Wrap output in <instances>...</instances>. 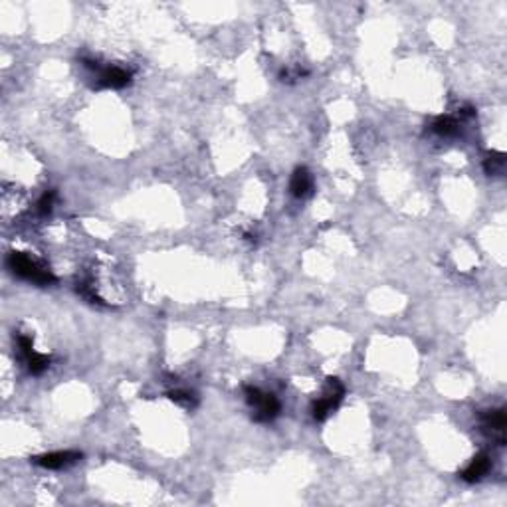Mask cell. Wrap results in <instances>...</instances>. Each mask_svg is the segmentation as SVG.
<instances>
[{"instance_id": "6da1fadb", "label": "cell", "mask_w": 507, "mask_h": 507, "mask_svg": "<svg viewBox=\"0 0 507 507\" xmlns=\"http://www.w3.org/2000/svg\"><path fill=\"white\" fill-rule=\"evenodd\" d=\"M6 268L10 269L14 276H18L24 282H30L34 285H52L56 282V276L42 266L40 262L32 260L28 254L24 252H10L6 256Z\"/></svg>"}, {"instance_id": "7a4b0ae2", "label": "cell", "mask_w": 507, "mask_h": 507, "mask_svg": "<svg viewBox=\"0 0 507 507\" xmlns=\"http://www.w3.org/2000/svg\"><path fill=\"white\" fill-rule=\"evenodd\" d=\"M244 395H246V402L252 408V418L256 422L269 424V422H273L280 416L282 404H280V400H278L276 395L264 393L258 386H244Z\"/></svg>"}, {"instance_id": "3957f363", "label": "cell", "mask_w": 507, "mask_h": 507, "mask_svg": "<svg viewBox=\"0 0 507 507\" xmlns=\"http://www.w3.org/2000/svg\"><path fill=\"white\" fill-rule=\"evenodd\" d=\"M343 396H345V386L339 379H327V384L323 389V395L321 398H317L315 402L311 404V416L317 422H323L329 414L337 411V406L343 402Z\"/></svg>"}, {"instance_id": "277c9868", "label": "cell", "mask_w": 507, "mask_h": 507, "mask_svg": "<svg viewBox=\"0 0 507 507\" xmlns=\"http://www.w3.org/2000/svg\"><path fill=\"white\" fill-rule=\"evenodd\" d=\"M83 63L97 72V87H105V90H121L131 83L133 74L125 70V68H119V65H110V68H101L99 62L94 60H83Z\"/></svg>"}, {"instance_id": "5b68a950", "label": "cell", "mask_w": 507, "mask_h": 507, "mask_svg": "<svg viewBox=\"0 0 507 507\" xmlns=\"http://www.w3.org/2000/svg\"><path fill=\"white\" fill-rule=\"evenodd\" d=\"M81 458H83V454L76 452V450H58V452H50V454H42V456H34L32 464H36L44 470H63V468L78 464Z\"/></svg>"}, {"instance_id": "8992f818", "label": "cell", "mask_w": 507, "mask_h": 507, "mask_svg": "<svg viewBox=\"0 0 507 507\" xmlns=\"http://www.w3.org/2000/svg\"><path fill=\"white\" fill-rule=\"evenodd\" d=\"M491 468V458L486 454V452H482V454H477L470 464H468V468L459 474V477L464 479V482H468V484H475V482H479L484 475L490 472Z\"/></svg>"}, {"instance_id": "52a82bcc", "label": "cell", "mask_w": 507, "mask_h": 507, "mask_svg": "<svg viewBox=\"0 0 507 507\" xmlns=\"http://www.w3.org/2000/svg\"><path fill=\"white\" fill-rule=\"evenodd\" d=\"M289 190L296 198H305L311 194L313 190V176L311 173L305 169V167H298L293 174H291V180H289Z\"/></svg>"}, {"instance_id": "ba28073f", "label": "cell", "mask_w": 507, "mask_h": 507, "mask_svg": "<svg viewBox=\"0 0 507 507\" xmlns=\"http://www.w3.org/2000/svg\"><path fill=\"white\" fill-rule=\"evenodd\" d=\"M482 424H484L486 430L495 432V434H497V442H499V446H504V442H506V438H504V430H506V424H507L506 411H504V408L484 412V414H482Z\"/></svg>"}, {"instance_id": "9c48e42d", "label": "cell", "mask_w": 507, "mask_h": 507, "mask_svg": "<svg viewBox=\"0 0 507 507\" xmlns=\"http://www.w3.org/2000/svg\"><path fill=\"white\" fill-rule=\"evenodd\" d=\"M432 131L440 137H454L459 133V121L452 115H440L434 119L432 123Z\"/></svg>"}, {"instance_id": "30bf717a", "label": "cell", "mask_w": 507, "mask_h": 507, "mask_svg": "<svg viewBox=\"0 0 507 507\" xmlns=\"http://www.w3.org/2000/svg\"><path fill=\"white\" fill-rule=\"evenodd\" d=\"M24 363H26L28 373L34 375V377H38V375H42L48 366H50V357H46V355L36 353V351H34V353H30L28 357H24Z\"/></svg>"}, {"instance_id": "8fae6325", "label": "cell", "mask_w": 507, "mask_h": 507, "mask_svg": "<svg viewBox=\"0 0 507 507\" xmlns=\"http://www.w3.org/2000/svg\"><path fill=\"white\" fill-rule=\"evenodd\" d=\"M484 169L486 173L490 174H501L504 169H506V153H499V151H491L486 155V161H484Z\"/></svg>"}, {"instance_id": "7c38bea8", "label": "cell", "mask_w": 507, "mask_h": 507, "mask_svg": "<svg viewBox=\"0 0 507 507\" xmlns=\"http://www.w3.org/2000/svg\"><path fill=\"white\" fill-rule=\"evenodd\" d=\"M169 398L173 400V402H176L178 406H183V408H189V411H192L196 404H198V398H196V395L194 393H190V391H185V389H176V391H171L169 393Z\"/></svg>"}, {"instance_id": "4fadbf2b", "label": "cell", "mask_w": 507, "mask_h": 507, "mask_svg": "<svg viewBox=\"0 0 507 507\" xmlns=\"http://www.w3.org/2000/svg\"><path fill=\"white\" fill-rule=\"evenodd\" d=\"M54 200H56V192L54 190H48L42 194V198L38 200V214L42 216H48L54 208Z\"/></svg>"}]
</instances>
